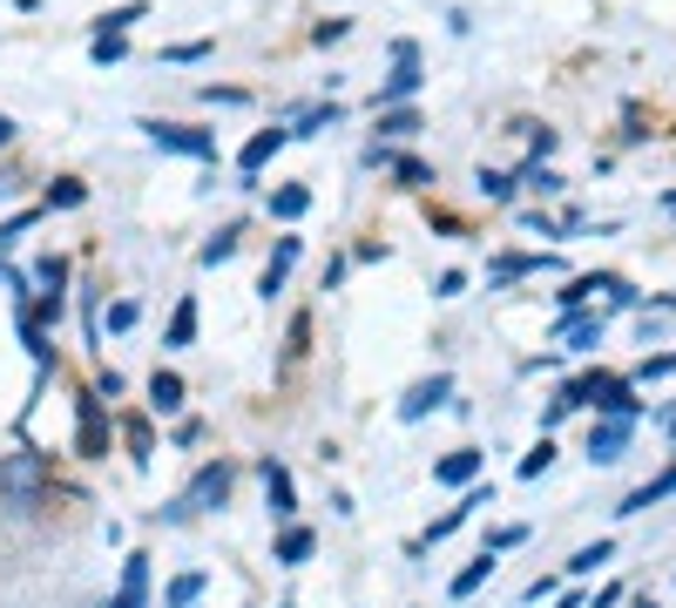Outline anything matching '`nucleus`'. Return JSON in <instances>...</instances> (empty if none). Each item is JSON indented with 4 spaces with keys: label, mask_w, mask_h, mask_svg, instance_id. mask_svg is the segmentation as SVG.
<instances>
[{
    "label": "nucleus",
    "mask_w": 676,
    "mask_h": 608,
    "mask_svg": "<svg viewBox=\"0 0 676 608\" xmlns=\"http://www.w3.org/2000/svg\"><path fill=\"white\" fill-rule=\"evenodd\" d=\"M562 413H582V405H595V413H629V420H643V399H629V379H616V372H588V379H575V386H562Z\"/></svg>",
    "instance_id": "1"
},
{
    "label": "nucleus",
    "mask_w": 676,
    "mask_h": 608,
    "mask_svg": "<svg viewBox=\"0 0 676 608\" xmlns=\"http://www.w3.org/2000/svg\"><path fill=\"white\" fill-rule=\"evenodd\" d=\"M413 95H420V48H413V41H392V74L379 81L373 108H400V102H413Z\"/></svg>",
    "instance_id": "2"
},
{
    "label": "nucleus",
    "mask_w": 676,
    "mask_h": 608,
    "mask_svg": "<svg viewBox=\"0 0 676 608\" xmlns=\"http://www.w3.org/2000/svg\"><path fill=\"white\" fill-rule=\"evenodd\" d=\"M230 501V467H204L190 486H183V501L170 507V520H183V514H210V507H224Z\"/></svg>",
    "instance_id": "3"
},
{
    "label": "nucleus",
    "mask_w": 676,
    "mask_h": 608,
    "mask_svg": "<svg viewBox=\"0 0 676 608\" xmlns=\"http://www.w3.org/2000/svg\"><path fill=\"white\" fill-rule=\"evenodd\" d=\"M142 129H149V142L156 149H170V156H217V136L210 129H183V122H142Z\"/></svg>",
    "instance_id": "4"
},
{
    "label": "nucleus",
    "mask_w": 676,
    "mask_h": 608,
    "mask_svg": "<svg viewBox=\"0 0 676 608\" xmlns=\"http://www.w3.org/2000/svg\"><path fill=\"white\" fill-rule=\"evenodd\" d=\"M629 433H635V420L629 413H603L588 426V460L595 467H609V460H622V446H629Z\"/></svg>",
    "instance_id": "5"
},
{
    "label": "nucleus",
    "mask_w": 676,
    "mask_h": 608,
    "mask_svg": "<svg viewBox=\"0 0 676 608\" xmlns=\"http://www.w3.org/2000/svg\"><path fill=\"white\" fill-rule=\"evenodd\" d=\"M75 454L82 460H102L108 454V420H102V392L82 399V413H75Z\"/></svg>",
    "instance_id": "6"
},
{
    "label": "nucleus",
    "mask_w": 676,
    "mask_h": 608,
    "mask_svg": "<svg viewBox=\"0 0 676 608\" xmlns=\"http://www.w3.org/2000/svg\"><path fill=\"white\" fill-rule=\"evenodd\" d=\"M541 271H562V257H548V251H507L488 264V284H514V277H541Z\"/></svg>",
    "instance_id": "7"
},
{
    "label": "nucleus",
    "mask_w": 676,
    "mask_h": 608,
    "mask_svg": "<svg viewBox=\"0 0 676 608\" xmlns=\"http://www.w3.org/2000/svg\"><path fill=\"white\" fill-rule=\"evenodd\" d=\"M42 460H34V454H14V460H0V494H14V501H34V494H42Z\"/></svg>",
    "instance_id": "8"
},
{
    "label": "nucleus",
    "mask_w": 676,
    "mask_h": 608,
    "mask_svg": "<svg viewBox=\"0 0 676 608\" xmlns=\"http://www.w3.org/2000/svg\"><path fill=\"white\" fill-rule=\"evenodd\" d=\"M298 257H305V237H277V251H271V264H264V277H257V291H264V298H277Z\"/></svg>",
    "instance_id": "9"
},
{
    "label": "nucleus",
    "mask_w": 676,
    "mask_h": 608,
    "mask_svg": "<svg viewBox=\"0 0 676 608\" xmlns=\"http://www.w3.org/2000/svg\"><path fill=\"white\" fill-rule=\"evenodd\" d=\"M447 392H454V379H447V372H433V379H420V386H413V392L400 399V420H406V426H413V420H426L433 405H447Z\"/></svg>",
    "instance_id": "10"
},
{
    "label": "nucleus",
    "mask_w": 676,
    "mask_h": 608,
    "mask_svg": "<svg viewBox=\"0 0 676 608\" xmlns=\"http://www.w3.org/2000/svg\"><path fill=\"white\" fill-rule=\"evenodd\" d=\"M142 601H149V561L129 554V561H123V582H115V595H108V608H142Z\"/></svg>",
    "instance_id": "11"
},
{
    "label": "nucleus",
    "mask_w": 676,
    "mask_h": 608,
    "mask_svg": "<svg viewBox=\"0 0 676 608\" xmlns=\"http://www.w3.org/2000/svg\"><path fill=\"white\" fill-rule=\"evenodd\" d=\"M554 332L569 339V352H595V345H603V311L588 318V311L575 305V311H562V324H554Z\"/></svg>",
    "instance_id": "12"
},
{
    "label": "nucleus",
    "mask_w": 676,
    "mask_h": 608,
    "mask_svg": "<svg viewBox=\"0 0 676 608\" xmlns=\"http://www.w3.org/2000/svg\"><path fill=\"white\" fill-rule=\"evenodd\" d=\"M473 507H494V486H488V480H473V486H467V501H460V507H447L440 520H433V535H426V541H447V535H454V527H460Z\"/></svg>",
    "instance_id": "13"
},
{
    "label": "nucleus",
    "mask_w": 676,
    "mask_h": 608,
    "mask_svg": "<svg viewBox=\"0 0 676 608\" xmlns=\"http://www.w3.org/2000/svg\"><path fill=\"white\" fill-rule=\"evenodd\" d=\"M285 142H291V129H257V136L244 142V156H237V170H244V176H257L264 162H271L277 149H285Z\"/></svg>",
    "instance_id": "14"
},
{
    "label": "nucleus",
    "mask_w": 676,
    "mask_h": 608,
    "mask_svg": "<svg viewBox=\"0 0 676 608\" xmlns=\"http://www.w3.org/2000/svg\"><path fill=\"white\" fill-rule=\"evenodd\" d=\"M433 480H440V486H473V480H481V454H473V446H454V454L433 467Z\"/></svg>",
    "instance_id": "15"
},
{
    "label": "nucleus",
    "mask_w": 676,
    "mask_h": 608,
    "mask_svg": "<svg viewBox=\"0 0 676 608\" xmlns=\"http://www.w3.org/2000/svg\"><path fill=\"white\" fill-rule=\"evenodd\" d=\"M264 501H271V514H277V520H291V514H298V494H291V473L277 467V460H264Z\"/></svg>",
    "instance_id": "16"
},
{
    "label": "nucleus",
    "mask_w": 676,
    "mask_h": 608,
    "mask_svg": "<svg viewBox=\"0 0 676 608\" xmlns=\"http://www.w3.org/2000/svg\"><path fill=\"white\" fill-rule=\"evenodd\" d=\"M669 494H676V467H669V473H656L650 486H635V494H629L616 514H650V507H656V501H669Z\"/></svg>",
    "instance_id": "17"
},
{
    "label": "nucleus",
    "mask_w": 676,
    "mask_h": 608,
    "mask_svg": "<svg viewBox=\"0 0 676 608\" xmlns=\"http://www.w3.org/2000/svg\"><path fill=\"white\" fill-rule=\"evenodd\" d=\"M305 210H311V190H305V183H285V190H271V217H277V223H298Z\"/></svg>",
    "instance_id": "18"
},
{
    "label": "nucleus",
    "mask_w": 676,
    "mask_h": 608,
    "mask_svg": "<svg viewBox=\"0 0 676 608\" xmlns=\"http://www.w3.org/2000/svg\"><path fill=\"white\" fill-rule=\"evenodd\" d=\"M163 345H196V298H183V305L170 311V332H163Z\"/></svg>",
    "instance_id": "19"
},
{
    "label": "nucleus",
    "mask_w": 676,
    "mask_h": 608,
    "mask_svg": "<svg viewBox=\"0 0 676 608\" xmlns=\"http://www.w3.org/2000/svg\"><path fill=\"white\" fill-rule=\"evenodd\" d=\"M149 405H156V413H176V405H183V379L176 372H156L149 379Z\"/></svg>",
    "instance_id": "20"
},
{
    "label": "nucleus",
    "mask_w": 676,
    "mask_h": 608,
    "mask_svg": "<svg viewBox=\"0 0 676 608\" xmlns=\"http://www.w3.org/2000/svg\"><path fill=\"white\" fill-rule=\"evenodd\" d=\"M494 575V548H481V561H473V567H460V575H454V601H467L473 588H481Z\"/></svg>",
    "instance_id": "21"
},
{
    "label": "nucleus",
    "mask_w": 676,
    "mask_h": 608,
    "mask_svg": "<svg viewBox=\"0 0 676 608\" xmlns=\"http://www.w3.org/2000/svg\"><path fill=\"white\" fill-rule=\"evenodd\" d=\"M311 548H318V541H311V527H285V535H277V561H285V567H298Z\"/></svg>",
    "instance_id": "22"
},
{
    "label": "nucleus",
    "mask_w": 676,
    "mask_h": 608,
    "mask_svg": "<svg viewBox=\"0 0 676 608\" xmlns=\"http://www.w3.org/2000/svg\"><path fill=\"white\" fill-rule=\"evenodd\" d=\"M339 115H345L339 102H325V108H305V115L291 122V136H325V129H332V122H339Z\"/></svg>",
    "instance_id": "23"
},
{
    "label": "nucleus",
    "mask_w": 676,
    "mask_h": 608,
    "mask_svg": "<svg viewBox=\"0 0 676 608\" xmlns=\"http://www.w3.org/2000/svg\"><path fill=\"white\" fill-rule=\"evenodd\" d=\"M373 115H379V136H413V129H420V115H413L406 102H400V108H373Z\"/></svg>",
    "instance_id": "24"
},
{
    "label": "nucleus",
    "mask_w": 676,
    "mask_h": 608,
    "mask_svg": "<svg viewBox=\"0 0 676 608\" xmlns=\"http://www.w3.org/2000/svg\"><path fill=\"white\" fill-rule=\"evenodd\" d=\"M514 183H522V176H507V170H481V176H473V190H481L488 203H507V196H514Z\"/></svg>",
    "instance_id": "25"
},
{
    "label": "nucleus",
    "mask_w": 676,
    "mask_h": 608,
    "mask_svg": "<svg viewBox=\"0 0 676 608\" xmlns=\"http://www.w3.org/2000/svg\"><path fill=\"white\" fill-rule=\"evenodd\" d=\"M392 176H400V190H426L433 183V170H426L420 156H392Z\"/></svg>",
    "instance_id": "26"
},
{
    "label": "nucleus",
    "mask_w": 676,
    "mask_h": 608,
    "mask_svg": "<svg viewBox=\"0 0 676 608\" xmlns=\"http://www.w3.org/2000/svg\"><path fill=\"white\" fill-rule=\"evenodd\" d=\"M522 183H528L535 196H554V190H569V183H562V176H554V170H548V162H541V156H535V162H528V170H522Z\"/></svg>",
    "instance_id": "27"
},
{
    "label": "nucleus",
    "mask_w": 676,
    "mask_h": 608,
    "mask_svg": "<svg viewBox=\"0 0 676 608\" xmlns=\"http://www.w3.org/2000/svg\"><path fill=\"white\" fill-rule=\"evenodd\" d=\"M89 55H95V68H108V61H123V55H129V41H123V34H115V27H102Z\"/></svg>",
    "instance_id": "28"
},
{
    "label": "nucleus",
    "mask_w": 676,
    "mask_h": 608,
    "mask_svg": "<svg viewBox=\"0 0 676 608\" xmlns=\"http://www.w3.org/2000/svg\"><path fill=\"white\" fill-rule=\"evenodd\" d=\"M82 196H89L82 183H68V176H61V183H48V196H42V210H75V203H82Z\"/></svg>",
    "instance_id": "29"
},
{
    "label": "nucleus",
    "mask_w": 676,
    "mask_h": 608,
    "mask_svg": "<svg viewBox=\"0 0 676 608\" xmlns=\"http://www.w3.org/2000/svg\"><path fill=\"white\" fill-rule=\"evenodd\" d=\"M34 284H42L48 298H61V284H68V264H61V257H42V264H34Z\"/></svg>",
    "instance_id": "30"
},
{
    "label": "nucleus",
    "mask_w": 676,
    "mask_h": 608,
    "mask_svg": "<svg viewBox=\"0 0 676 608\" xmlns=\"http://www.w3.org/2000/svg\"><path fill=\"white\" fill-rule=\"evenodd\" d=\"M196 595H204V575H176V582H170V601H163V608H196Z\"/></svg>",
    "instance_id": "31"
},
{
    "label": "nucleus",
    "mask_w": 676,
    "mask_h": 608,
    "mask_svg": "<svg viewBox=\"0 0 676 608\" xmlns=\"http://www.w3.org/2000/svg\"><path fill=\"white\" fill-rule=\"evenodd\" d=\"M548 467H554V446H548V433H541V439H535V454L522 460V480H541Z\"/></svg>",
    "instance_id": "32"
},
{
    "label": "nucleus",
    "mask_w": 676,
    "mask_h": 608,
    "mask_svg": "<svg viewBox=\"0 0 676 608\" xmlns=\"http://www.w3.org/2000/svg\"><path fill=\"white\" fill-rule=\"evenodd\" d=\"M603 561H609V541H595V548H582V554L569 561V575L582 582V575H595V567H603Z\"/></svg>",
    "instance_id": "33"
},
{
    "label": "nucleus",
    "mask_w": 676,
    "mask_h": 608,
    "mask_svg": "<svg viewBox=\"0 0 676 608\" xmlns=\"http://www.w3.org/2000/svg\"><path fill=\"white\" fill-rule=\"evenodd\" d=\"M237 257V230H217L210 243H204V264H230Z\"/></svg>",
    "instance_id": "34"
},
{
    "label": "nucleus",
    "mask_w": 676,
    "mask_h": 608,
    "mask_svg": "<svg viewBox=\"0 0 676 608\" xmlns=\"http://www.w3.org/2000/svg\"><path fill=\"white\" fill-rule=\"evenodd\" d=\"M34 217H42V210H21V217H8V223H0V251H14V237H21Z\"/></svg>",
    "instance_id": "35"
},
{
    "label": "nucleus",
    "mask_w": 676,
    "mask_h": 608,
    "mask_svg": "<svg viewBox=\"0 0 676 608\" xmlns=\"http://www.w3.org/2000/svg\"><path fill=\"white\" fill-rule=\"evenodd\" d=\"M136 21H142V8H108V14H102V27H115V34H129Z\"/></svg>",
    "instance_id": "36"
},
{
    "label": "nucleus",
    "mask_w": 676,
    "mask_h": 608,
    "mask_svg": "<svg viewBox=\"0 0 676 608\" xmlns=\"http://www.w3.org/2000/svg\"><path fill=\"white\" fill-rule=\"evenodd\" d=\"M129 454H136V467H149V426L142 420H129Z\"/></svg>",
    "instance_id": "37"
},
{
    "label": "nucleus",
    "mask_w": 676,
    "mask_h": 608,
    "mask_svg": "<svg viewBox=\"0 0 676 608\" xmlns=\"http://www.w3.org/2000/svg\"><path fill=\"white\" fill-rule=\"evenodd\" d=\"M136 324V298H123V305H108V332H129Z\"/></svg>",
    "instance_id": "38"
},
{
    "label": "nucleus",
    "mask_w": 676,
    "mask_h": 608,
    "mask_svg": "<svg viewBox=\"0 0 676 608\" xmlns=\"http://www.w3.org/2000/svg\"><path fill=\"white\" fill-rule=\"evenodd\" d=\"M467 291V277L460 271H440V284H433V298H460Z\"/></svg>",
    "instance_id": "39"
},
{
    "label": "nucleus",
    "mask_w": 676,
    "mask_h": 608,
    "mask_svg": "<svg viewBox=\"0 0 676 608\" xmlns=\"http://www.w3.org/2000/svg\"><path fill=\"white\" fill-rule=\"evenodd\" d=\"M522 541H528V527H501V535H494L488 548H494V554H507V548H522Z\"/></svg>",
    "instance_id": "40"
},
{
    "label": "nucleus",
    "mask_w": 676,
    "mask_h": 608,
    "mask_svg": "<svg viewBox=\"0 0 676 608\" xmlns=\"http://www.w3.org/2000/svg\"><path fill=\"white\" fill-rule=\"evenodd\" d=\"M210 55V41H183V48H170V61H204Z\"/></svg>",
    "instance_id": "41"
},
{
    "label": "nucleus",
    "mask_w": 676,
    "mask_h": 608,
    "mask_svg": "<svg viewBox=\"0 0 676 608\" xmlns=\"http://www.w3.org/2000/svg\"><path fill=\"white\" fill-rule=\"evenodd\" d=\"M8 142H14V122H8V115H0V149H8Z\"/></svg>",
    "instance_id": "42"
},
{
    "label": "nucleus",
    "mask_w": 676,
    "mask_h": 608,
    "mask_svg": "<svg viewBox=\"0 0 676 608\" xmlns=\"http://www.w3.org/2000/svg\"><path fill=\"white\" fill-rule=\"evenodd\" d=\"M663 210H669V217H676V190H669V196H663Z\"/></svg>",
    "instance_id": "43"
},
{
    "label": "nucleus",
    "mask_w": 676,
    "mask_h": 608,
    "mask_svg": "<svg viewBox=\"0 0 676 608\" xmlns=\"http://www.w3.org/2000/svg\"><path fill=\"white\" fill-rule=\"evenodd\" d=\"M669 439H676V420H669Z\"/></svg>",
    "instance_id": "44"
}]
</instances>
